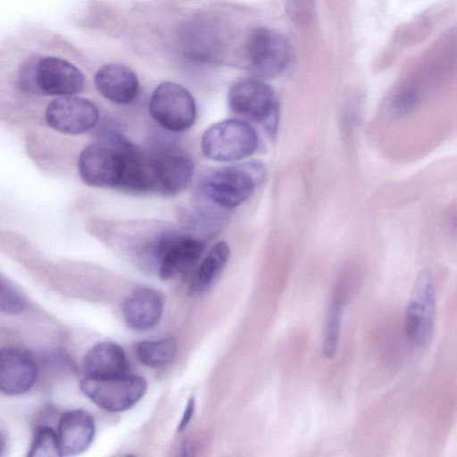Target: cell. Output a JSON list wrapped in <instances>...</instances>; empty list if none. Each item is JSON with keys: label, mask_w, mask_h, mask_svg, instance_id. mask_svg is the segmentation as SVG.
I'll use <instances>...</instances> for the list:
<instances>
[{"label": "cell", "mask_w": 457, "mask_h": 457, "mask_svg": "<svg viewBox=\"0 0 457 457\" xmlns=\"http://www.w3.org/2000/svg\"><path fill=\"white\" fill-rule=\"evenodd\" d=\"M83 73L70 62L46 56L30 60L21 67V87L29 94L69 96L82 90Z\"/></svg>", "instance_id": "6da1fadb"}, {"label": "cell", "mask_w": 457, "mask_h": 457, "mask_svg": "<svg viewBox=\"0 0 457 457\" xmlns=\"http://www.w3.org/2000/svg\"><path fill=\"white\" fill-rule=\"evenodd\" d=\"M264 175V166L256 161L222 167L204 179L201 191L214 204L234 208L251 196Z\"/></svg>", "instance_id": "7a4b0ae2"}, {"label": "cell", "mask_w": 457, "mask_h": 457, "mask_svg": "<svg viewBox=\"0 0 457 457\" xmlns=\"http://www.w3.org/2000/svg\"><path fill=\"white\" fill-rule=\"evenodd\" d=\"M124 137L112 133L104 142L87 145L78 161L82 180L92 187H120L124 173L122 141Z\"/></svg>", "instance_id": "3957f363"}, {"label": "cell", "mask_w": 457, "mask_h": 457, "mask_svg": "<svg viewBox=\"0 0 457 457\" xmlns=\"http://www.w3.org/2000/svg\"><path fill=\"white\" fill-rule=\"evenodd\" d=\"M258 137L253 128L239 119L216 122L203 134V154L216 162L240 161L251 155L257 147Z\"/></svg>", "instance_id": "277c9868"}, {"label": "cell", "mask_w": 457, "mask_h": 457, "mask_svg": "<svg viewBox=\"0 0 457 457\" xmlns=\"http://www.w3.org/2000/svg\"><path fill=\"white\" fill-rule=\"evenodd\" d=\"M246 69L257 78L275 77L287 68L291 58L290 45L279 32L266 27L255 28L244 47Z\"/></svg>", "instance_id": "5b68a950"}, {"label": "cell", "mask_w": 457, "mask_h": 457, "mask_svg": "<svg viewBox=\"0 0 457 457\" xmlns=\"http://www.w3.org/2000/svg\"><path fill=\"white\" fill-rule=\"evenodd\" d=\"M436 308L434 278L428 270H423L413 283L404 314V334L411 345L422 346L431 338Z\"/></svg>", "instance_id": "8992f818"}, {"label": "cell", "mask_w": 457, "mask_h": 457, "mask_svg": "<svg viewBox=\"0 0 457 457\" xmlns=\"http://www.w3.org/2000/svg\"><path fill=\"white\" fill-rule=\"evenodd\" d=\"M230 110L248 120L262 124L266 129H275L278 104L273 88L260 79H242L229 88Z\"/></svg>", "instance_id": "52a82bcc"}, {"label": "cell", "mask_w": 457, "mask_h": 457, "mask_svg": "<svg viewBox=\"0 0 457 457\" xmlns=\"http://www.w3.org/2000/svg\"><path fill=\"white\" fill-rule=\"evenodd\" d=\"M149 112L163 129L171 132H182L194 124L196 105L187 88L174 82L164 81L153 92Z\"/></svg>", "instance_id": "ba28073f"}, {"label": "cell", "mask_w": 457, "mask_h": 457, "mask_svg": "<svg viewBox=\"0 0 457 457\" xmlns=\"http://www.w3.org/2000/svg\"><path fill=\"white\" fill-rule=\"evenodd\" d=\"M80 389L100 408L120 412L130 409L145 395L147 384L144 378L127 374L110 378H90L85 377Z\"/></svg>", "instance_id": "9c48e42d"}, {"label": "cell", "mask_w": 457, "mask_h": 457, "mask_svg": "<svg viewBox=\"0 0 457 457\" xmlns=\"http://www.w3.org/2000/svg\"><path fill=\"white\" fill-rule=\"evenodd\" d=\"M99 119L97 106L90 100L69 96L53 100L46 110L47 124L61 133L78 135L93 129Z\"/></svg>", "instance_id": "30bf717a"}, {"label": "cell", "mask_w": 457, "mask_h": 457, "mask_svg": "<svg viewBox=\"0 0 457 457\" xmlns=\"http://www.w3.org/2000/svg\"><path fill=\"white\" fill-rule=\"evenodd\" d=\"M156 185L168 194L184 189L194 174V162L181 148L162 145L149 154Z\"/></svg>", "instance_id": "8fae6325"}, {"label": "cell", "mask_w": 457, "mask_h": 457, "mask_svg": "<svg viewBox=\"0 0 457 457\" xmlns=\"http://www.w3.org/2000/svg\"><path fill=\"white\" fill-rule=\"evenodd\" d=\"M37 369L33 357L17 347L0 350V391L9 395L28 392L35 384Z\"/></svg>", "instance_id": "7c38bea8"}, {"label": "cell", "mask_w": 457, "mask_h": 457, "mask_svg": "<svg viewBox=\"0 0 457 457\" xmlns=\"http://www.w3.org/2000/svg\"><path fill=\"white\" fill-rule=\"evenodd\" d=\"M202 243L193 237L166 235L159 257V275L170 279L187 272L201 256Z\"/></svg>", "instance_id": "4fadbf2b"}, {"label": "cell", "mask_w": 457, "mask_h": 457, "mask_svg": "<svg viewBox=\"0 0 457 457\" xmlns=\"http://www.w3.org/2000/svg\"><path fill=\"white\" fill-rule=\"evenodd\" d=\"M95 85L104 97L120 104L132 103L139 91L136 73L129 67L118 63L102 66L95 75Z\"/></svg>", "instance_id": "5bb4252c"}, {"label": "cell", "mask_w": 457, "mask_h": 457, "mask_svg": "<svg viewBox=\"0 0 457 457\" xmlns=\"http://www.w3.org/2000/svg\"><path fill=\"white\" fill-rule=\"evenodd\" d=\"M57 431L63 455H78L85 452L94 440L95 420L84 410L69 411L62 415Z\"/></svg>", "instance_id": "9a60e30c"}, {"label": "cell", "mask_w": 457, "mask_h": 457, "mask_svg": "<svg viewBox=\"0 0 457 457\" xmlns=\"http://www.w3.org/2000/svg\"><path fill=\"white\" fill-rule=\"evenodd\" d=\"M163 301L161 295L149 287L132 291L122 305L126 324L136 330H146L155 327L162 314Z\"/></svg>", "instance_id": "2e32d148"}, {"label": "cell", "mask_w": 457, "mask_h": 457, "mask_svg": "<svg viewBox=\"0 0 457 457\" xmlns=\"http://www.w3.org/2000/svg\"><path fill=\"white\" fill-rule=\"evenodd\" d=\"M85 377L110 378L129 374V362L123 349L116 343L104 341L92 346L82 361Z\"/></svg>", "instance_id": "e0dca14e"}, {"label": "cell", "mask_w": 457, "mask_h": 457, "mask_svg": "<svg viewBox=\"0 0 457 457\" xmlns=\"http://www.w3.org/2000/svg\"><path fill=\"white\" fill-rule=\"evenodd\" d=\"M124 155V173L120 187L137 192H145L157 187L149 154L128 140L122 141Z\"/></svg>", "instance_id": "ac0fdd59"}, {"label": "cell", "mask_w": 457, "mask_h": 457, "mask_svg": "<svg viewBox=\"0 0 457 457\" xmlns=\"http://www.w3.org/2000/svg\"><path fill=\"white\" fill-rule=\"evenodd\" d=\"M137 360L145 366L159 368L169 364L176 354V344L172 339L145 340L135 347Z\"/></svg>", "instance_id": "d6986e66"}, {"label": "cell", "mask_w": 457, "mask_h": 457, "mask_svg": "<svg viewBox=\"0 0 457 457\" xmlns=\"http://www.w3.org/2000/svg\"><path fill=\"white\" fill-rule=\"evenodd\" d=\"M230 254L225 241L216 243L205 255L197 271V287L204 290L216 279L226 266Z\"/></svg>", "instance_id": "ffe728a7"}, {"label": "cell", "mask_w": 457, "mask_h": 457, "mask_svg": "<svg viewBox=\"0 0 457 457\" xmlns=\"http://www.w3.org/2000/svg\"><path fill=\"white\" fill-rule=\"evenodd\" d=\"M344 301L334 295L329 303L324 322L322 353L326 358H332L338 346L342 320Z\"/></svg>", "instance_id": "44dd1931"}, {"label": "cell", "mask_w": 457, "mask_h": 457, "mask_svg": "<svg viewBox=\"0 0 457 457\" xmlns=\"http://www.w3.org/2000/svg\"><path fill=\"white\" fill-rule=\"evenodd\" d=\"M57 434L49 427L37 428L26 457H63Z\"/></svg>", "instance_id": "7402d4cb"}, {"label": "cell", "mask_w": 457, "mask_h": 457, "mask_svg": "<svg viewBox=\"0 0 457 457\" xmlns=\"http://www.w3.org/2000/svg\"><path fill=\"white\" fill-rule=\"evenodd\" d=\"M26 306L25 298L12 287L0 279V312L15 315L21 313Z\"/></svg>", "instance_id": "603a6c76"}, {"label": "cell", "mask_w": 457, "mask_h": 457, "mask_svg": "<svg viewBox=\"0 0 457 457\" xmlns=\"http://www.w3.org/2000/svg\"><path fill=\"white\" fill-rule=\"evenodd\" d=\"M195 409V400L192 396L188 399V401L187 403L186 408L184 410V412L182 414V417H181L179 426H178V432L184 431L186 429V428L188 426V424L190 423V421L194 416Z\"/></svg>", "instance_id": "cb8c5ba5"}, {"label": "cell", "mask_w": 457, "mask_h": 457, "mask_svg": "<svg viewBox=\"0 0 457 457\" xmlns=\"http://www.w3.org/2000/svg\"><path fill=\"white\" fill-rule=\"evenodd\" d=\"M194 456V449L193 445L189 441H185L181 445V448L179 452L177 457H193Z\"/></svg>", "instance_id": "d4e9b609"}, {"label": "cell", "mask_w": 457, "mask_h": 457, "mask_svg": "<svg viewBox=\"0 0 457 457\" xmlns=\"http://www.w3.org/2000/svg\"><path fill=\"white\" fill-rule=\"evenodd\" d=\"M5 449V439L4 436L0 433V457L3 456Z\"/></svg>", "instance_id": "484cf974"}, {"label": "cell", "mask_w": 457, "mask_h": 457, "mask_svg": "<svg viewBox=\"0 0 457 457\" xmlns=\"http://www.w3.org/2000/svg\"><path fill=\"white\" fill-rule=\"evenodd\" d=\"M125 457H136L135 455H132V454H129V455H127Z\"/></svg>", "instance_id": "4316f807"}]
</instances>
